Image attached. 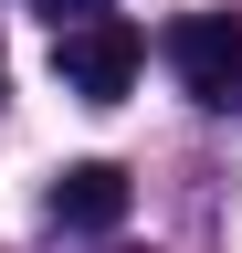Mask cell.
<instances>
[{
	"label": "cell",
	"instance_id": "obj_1",
	"mask_svg": "<svg viewBox=\"0 0 242 253\" xmlns=\"http://www.w3.org/2000/svg\"><path fill=\"white\" fill-rule=\"evenodd\" d=\"M137 63H147V42H137L116 11H95V21H64V32H53V74H64L84 106H116V95L137 84Z\"/></svg>",
	"mask_w": 242,
	"mask_h": 253
},
{
	"label": "cell",
	"instance_id": "obj_2",
	"mask_svg": "<svg viewBox=\"0 0 242 253\" xmlns=\"http://www.w3.org/2000/svg\"><path fill=\"white\" fill-rule=\"evenodd\" d=\"M169 63H179V84H190L200 106H242V21H232V11L179 21V32H169Z\"/></svg>",
	"mask_w": 242,
	"mask_h": 253
},
{
	"label": "cell",
	"instance_id": "obj_3",
	"mask_svg": "<svg viewBox=\"0 0 242 253\" xmlns=\"http://www.w3.org/2000/svg\"><path fill=\"white\" fill-rule=\"evenodd\" d=\"M53 221H64V232H116V221H127V169H116V158H74V169L53 179Z\"/></svg>",
	"mask_w": 242,
	"mask_h": 253
},
{
	"label": "cell",
	"instance_id": "obj_4",
	"mask_svg": "<svg viewBox=\"0 0 242 253\" xmlns=\"http://www.w3.org/2000/svg\"><path fill=\"white\" fill-rule=\"evenodd\" d=\"M105 11V0H53V32H64V21H95Z\"/></svg>",
	"mask_w": 242,
	"mask_h": 253
}]
</instances>
